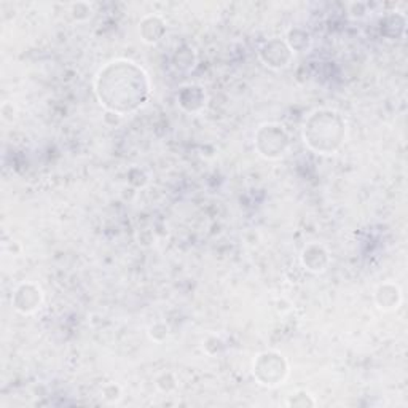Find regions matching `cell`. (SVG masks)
I'll return each mask as SVG.
<instances>
[{
    "label": "cell",
    "instance_id": "7",
    "mask_svg": "<svg viewBox=\"0 0 408 408\" xmlns=\"http://www.w3.org/2000/svg\"><path fill=\"white\" fill-rule=\"evenodd\" d=\"M300 260H302V265L306 270L319 274L327 270L330 265V254L327 249L319 242H311V244L305 246L300 255Z\"/></svg>",
    "mask_w": 408,
    "mask_h": 408
},
{
    "label": "cell",
    "instance_id": "4",
    "mask_svg": "<svg viewBox=\"0 0 408 408\" xmlns=\"http://www.w3.org/2000/svg\"><path fill=\"white\" fill-rule=\"evenodd\" d=\"M252 373L261 386L276 387L283 385L289 375V363L285 357L276 351H265L255 357Z\"/></svg>",
    "mask_w": 408,
    "mask_h": 408
},
{
    "label": "cell",
    "instance_id": "14",
    "mask_svg": "<svg viewBox=\"0 0 408 408\" xmlns=\"http://www.w3.org/2000/svg\"><path fill=\"white\" fill-rule=\"evenodd\" d=\"M157 386H158V389H162L163 392H171L176 389L177 381L174 378V375L169 373V372H164L157 378Z\"/></svg>",
    "mask_w": 408,
    "mask_h": 408
},
{
    "label": "cell",
    "instance_id": "3",
    "mask_svg": "<svg viewBox=\"0 0 408 408\" xmlns=\"http://www.w3.org/2000/svg\"><path fill=\"white\" fill-rule=\"evenodd\" d=\"M255 150L266 159L283 158L290 147V136L283 125L265 123L255 131Z\"/></svg>",
    "mask_w": 408,
    "mask_h": 408
},
{
    "label": "cell",
    "instance_id": "2",
    "mask_svg": "<svg viewBox=\"0 0 408 408\" xmlns=\"http://www.w3.org/2000/svg\"><path fill=\"white\" fill-rule=\"evenodd\" d=\"M303 140L319 155H334L346 139V121L340 112L332 108H316L303 123Z\"/></svg>",
    "mask_w": 408,
    "mask_h": 408
},
{
    "label": "cell",
    "instance_id": "1",
    "mask_svg": "<svg viewBox=\"0 0 408 408\" xmlns=\"http://www.w3.org/2000/svg\"><path fill=\"white\" fill-rule=\"evenodd\" d=\"M152 85L145 70L130 60H115L102 67L94 80L101 106L115 115H130L147 104Z\"/></svg>",
    "mask_w": 408,
    "mask_h": 408
},
{
    "label": "cell",
    "instance_id": "15",
    "mask_svg": "<svg viewBox=\"0 0 408 408\" xmlns=\"http://www.w3.org/2000/svg\"><path fill=\"white\" fill-rule=\"evenodd\" d=\"M168 335H169L168 325H164V324H162V322L153 324L152 327L149 329V336L152 338L153 341H157V343L164 341L166 338H168Z\"/></svg>",
    "mask_w": 408,
    "mask_h": 408
},
{
    "label": "cell",
    "instance_id": "10",
    "mask_svg": "<svg viewBox=\"0 0 408 408\" xmlns=\"http://www.w3.org/2000/svg\"><path fill=\"white\" fill-rule=\"evenodd\" d=\"M375 302L378 305V308L382 311H392L395 308H399V305L402 302V292L399 289V285H395L392 283L381 284L378 289H376Z\"/></svg>",
    "mask_w": 408,
    "mask_h": 408
},
{
    "label": "cell",
    "instance_id": "8",
    "mask_svg": "<svg viewBox=\"0 0 408 408\" xmlns=\"http://www.w3.org/2000/svg\"><path fill=\"white\" fill-rule=\"evenodd\" d=\"M139 32L145 43L155 45L166 34V23L157 15H149L139 23Z\"/></svg>",
    "mask_w": 408,
    "mask_h": 408
},
{
    "label": "cell",
    "instance_id": "12",
    "mask_svg": "<svg viewBox=\"0 0 408 408\" xmlns=\"http://www.w3.org/2000/svg\"><path fill=\"white\" fill-rule=\"evenodd\" d=\"M174 67L177 70H182V72H187V70L193 69L195 66V51L191 50L190 47H182V48H177L176 55H174Z\"/></svg>",
    "mask_w": 408,
    "mask_h": 408
},
{
    "label": "cell",
    "instance_id": "11",
    "mask_svg": "<svg viewBox=\"0 0 408 408\" xmlns=\"http://www.w3.org/2000/svg\"><path fill=\"white\" fill-rule=\"evenodd\" d=\"M285 43L289 45V48L293 53H303V51L308 50L311 47V35L305 29H290L289 34H287Z\"/></svg>",
    "mask_w": 408,
    "mask_h": 408
},
{
    "label": "cell",
    "instance_id": "5",
    "mask_svg": "<svg viewBox=\"0 0 408 408\" xmlns=\"http://www.w3.org/2000/svg\"><path fill=\"white\" fill-rule=\"evenodd\" d=\"M43 302V292L35 283L19 284L11 295V305L21 314H32L35 312Z\"/></svg>",
    "mask_w": 408,
    "mask_h": 408
},
{
    "label": "cell",
    "instance_id": "13",
    "mask_svg": "<svg viewBox=\"0 0 408 408\" xmlns=\"http://www.w3.org/2000/svg\"><path fill=\"white\" fill-rule=\"evenodd\" d=\"M287 405H289V407H303V408H305V407L316 405V402H314V399H312L308 392L298 391L297 394H292V395H290V399L287 400Z\"/></svg>",
    "mask_w": 408,
    "mask_h": 408
},
{
    "label": "cell",
    "instance_id": "6",
    "mask_svg": "<svg viewBox=\"0 0 408 408\" xmlns=\"http://www.w3.org/2000/svg\"><path fill=\"white\" fill-rule=\"evenodd\" d=\"M259 56L265 66L271 69H285L292 62L293 51L285 42L271 38L260 47Z\"/></svg>",
    "mask_w": 408,
    "mask_h": 408
},
{
    "label": "cell",
    "instance_id": "9",
    "mask_svg": "<svg viewBox=\"0 0 408 408\" xmlns=\"http://www.w3.org/2000/svg\"><path fill=\"white\" fill-rule=\"evenodd\" d=\"M178 104L187 112L201 110L206 104V93L198 85H187L178 93Z\"/></svg>",
    "mask_w": 408,
    "mask_h": 408
}]
</instances>
